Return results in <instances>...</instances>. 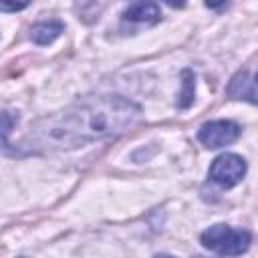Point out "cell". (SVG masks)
Wrapping results in <instances>:
<instances>
[{
    "label": "cell",
    "mask_w": 258,
    "mask_h": 258,
    "mask_svg": "<svg viewBox=\"0 0 258 258\" xmlns=\"http://www.w3.org/2000/svg\"><path fill=\"white\" fill-rule=\"evenodd\" d=\"M141 121V107L119 95L85 97L71 107L36 121L22 147L28 151H60L91 141L117 137Z\"/></svg>",
    "instance_id": "obj_1"
},
{
    "label": "cell",
    "mask_w": 258,
    "mask_h": 258,
    "mask_svg": "<svg viewBox=\"0 0 258 258\" xmlns=\"http://www.w3.org/2000/svg\"><path fill=\"white\" fill-rule=\"evenodd\" d=\"M250 242H252V236L246 230H234L226 224L210 226L202 234L204 248L222 256H240L248 250Z\"/></svg>",
    "instance_id": "obj_2"
},
{
    "label": "cell",
    "mask_w": 258,
    "mask_h": 258,
    "mask_svg": "<svg viewBox=\"0 0 258 258\" xmlns=\"http://www.w3.org/2000/svg\"><path fill=\"white\" fill-rule=\"evenodd\" d=\"M246 175V161L236 153H222L210 165V179L222 187H232Z\"/></svg>",
    "instance_id": "obj_3"
},
{
    "label": "cell",
    "mask_w": 258,
    "mask_h": 258,
    "mask_svg": "<svg viewBox=\"0 0 258 258\" xmlns=\"http://www.w3.org/2000/svg\"><path fill=\"white\" fill-rule=\"evenodd\" d=\"M240 137V125L228 119H218V121H210L204 123L198 131V139L204 147L208 149H218L224 145L234 143Z\"/></svg>",
    "instance_id": "obj_4"
},
{
    "label": "cell",
    "mask_w": 258,
    "mask_h": 258,
    "mask_svg": "<svg viewBox=\"0 0 258 258\" xmlns=\"http://www.w3.org/2000/svg\"><path fill=\"white\" fill-rule=\"evenodd\" d=\"M161 18V10L155 0H131L123 12V20L127 22H147L153 24Z\"/></svg>",
    "instance_id": "obj_5"
},
{
    "label": "cell",
    "mask_w": 258,
    "mask_h": 258,
    "mask_svg": "<svg viewBox=\"0 0 258 258\" xmlns=\"http://www.w3.org/2000/svg\"><path fill=\"white\" fill-rule=\"evenodd\" d=\"M228 95L232 99H246L250 103H256V91H254V77L250 73H238L228 87Z\"/></svg>",
    "instance_id": "obj_6"
},
{
    "label": "cell",
    "mask_w": 258,
    "mask_h": 258,
    "mask_svg": "<svg viewBox=\"0 0 258 258\" xmlns=\"http://www.w3.org/2000/svg\"><path fill=\"white\" fill-rule=\"evenodd\" d=\"M64 30V24L58 20H48V22H38L30 28V38L36 44H50L54 38L60 36V32Z\"/></svg>",
    "instance_id": "obj_7"
},
{
    "label": "cell",
    "mask_w": 258,
    "mask_h": 258,
    "mask_svg": "<svg viewBox=\"0 0 258 258\" xmlns=\"http://www.w3.org/2000/svg\"><path fill=\"white\" fill-rule=\"evenodd\" d=\"M181 77H183V91H181L179 107L185 109L194 101V75H191V71H183Z\"/></svg>",
    "instance_id": "obj_8"
},
{
    "label": "cell",
    "mask_w": 258,
    "mask_h": 258,
    "mask_svg": "<svg viewBox=\"0 0 258 258\" xmlns=\"http://www.w3.org/2000/svg\"><path fill=\"white\" fill-rule=\"evenodd\" d=\"M28 4L30 0H0V12H18Z\"/></svg>",
    "instance_id": "obj_9"
},
{
    "label": "cell",
    "mask_w": 258,
    "mask_h": 258,
    "mask_svg": "<svg viewBox=\"0 0 258 258\" xmlns=\"http://www.w3.org/2000/svg\"><path fill=\"white\" fill-rule=\"evenodd\" d=\"M226 2L228 0H206V6L208 8H214V10H220V8L226 6Z\"/></svg>",
    "instance_id": "obj_10"
},
{
    "label": "cell",
    "mask_w": 258,
    "mask_h": 258,
    "mask_svg": "<svg viewBox=\"0 0 258 258\" xmlns=\"http://www.w3.org/2000/svg\"><path fill=\"white\" fill-rule=\"evenodd\" d=\"M165 4H169L171 8H181L185 6V0H165Z\"/></svg>",
    "instance_id": "obj_11"
},
{
    "label": "cell",
    "mask_w": 258,
    "mask_h": 258,
    "mask_svg": "<svg viewBox=\"0 0 258 258\" xmlns=\"http://www.w3.org/2000/svg\"><path fill=\"white\" fill-rule=\"evenodd\" d=\"M4 119H6V115L0 113V129H6V127H8V125H4Z\"/></svg>",
    "instance_id": "obj_12"
},
{
    "label": "cell",
    "mask_w": 258,
    "mask_h": 258,
    "mask_svg": "<svg viewBox=\"0 0 258 258\" xmlns=\"http://www.w3.org/2000/svg\"><path fill=\"white\" fill-rule=\"evenodd\" d=\"M77 2H81V4H87V2H91V0H77Z\"/></svg>",
    "instance_id": "obj_13"
}]
</instances>
